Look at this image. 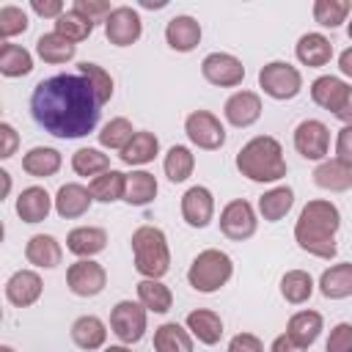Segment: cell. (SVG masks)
Wrapping results in <instances>:
<instances>
[{
    "label": "cell",
    "instance_id": "2e32d148",
    "mask_svg": "<svg viewBox=\"0 0 352 352\" xmlns=\"http://www.w3.org/2000/svg\"><path fill=\"white\" fill-rule=\"evenodd\" d=\"M41 292H44V283L33 270H16L6 280V300L16 308H30L33 302H38Z\"/></svg>",
    "mask_w": 352,
    "mask_h": 352
},
{
    "label": "cell",
    "instance_id": "4316f807",
    "mask_svg": "<svg viewBox=\"0 0 352 352\" xmlns=\"http://www.w3.org/2000/svg\"><path fill=\"white\" fill-rule=\"evenodd\" d=\"M314 182L322 190L346 192V190H352V168L344 165V162H338V160H322L314 168Z\"/></svg>",
    "mask_w": 352,
    "mask_h": 352
},
{
    "label": "cell",
    "instance_id": "52a82bcc",
    "mask_svg": "<svg viewBox=\"0 0 352 352\" xmlns=\"http://www.w3.org/2000/svg\"><path fill=\"white\" fill-rule=\"evenodd\" d=\"M146 308L135 300H121L110 311V330L121 344H138L146 336Z\"/></svg>",
    "mask_w": 352,
    "mask_h": 352
},
{
    "label": "cell",
    "instance_id": "7c38bea8",
    "mask_svg": "<svg viewBox=\"0 0 352 352\" xmlns=\"http://www.w3.org/2000/svg\"><path fill=\"white\" fill-rule=\"evenodd\" d=\"M143 33V19L132 6H116L104 19V36L116 47H132Z\"/></svg>",
    "mask_w": 352,
    "mask_h": 352
},
{
    "label": "cell",
    "instance_id": "f546056e",
    "mask_svg": "<svg viewBox=\"0 0 352 352\" xmlns=\"http://www.w3.org/2000/svg\"><path fill=\"white\" fill-rule=\"evenodd\" d=\"M294 206V190L289 184H278L272 190H267L261 198H258V212L267 223H278L289 214V209Z\"/></svg>",
    "mask_w": 352,
    "mask_h": 352
},
{
    "label": "cell",
    "instance_id": "ab89813d",
    "mask_svg": "<svg viewBox=\"0 0 352 352\" xmlns=\"http://www.w3.org/2000/svg\"><path fill=\"white\" fill-rule=\"evenodd\" d=\"M72 170H74L77 176H91V179H96V176H102L104 170H110V157L102 154L99 148H91V146L77 148V151L72 154Z\"/></svg>",
    "mask_w": 352,
    "mask_h": 352
},
{
    "label": "cell",
    "instance_id": "ffe728a7",
    "mask_svg": "<svg viewBox=\"0 0 352 352\" xmlns=\"http://www.w3.org/2000/svg\"><path fill=\"white\" fill-rule=\"evenodd\" d=\"M107 248V231L99 226H80L72 228L66 236V250L74 253L77 258H94Z\"/></svg>",
    "mask_w": 352,
    "mask_h": 352
},
{
    "label": "cell",
    "instance_id": "8fae6325",
    "mask_svg": "<svg viewBox=\"0 0 352 352\" xmlns=\"http://www.w3.org/2000/svg\"><path fill=\"white\" fill-rule=\"evenodd\" d=\"M201 74L206 82H212L217 88H234L245 80V66L231 52H209L201 60Z\"/></svg>",
    "mask_w": 352,
    "mask_h": 352
},
{
    "label": "cell",
    "instance_id": "6f0895ef",
    "mask_svg": "<svg viewBox=\"0 0 352 352\" xmlns=\"http://www.w3.org/2000/svg\"><path fill=\"white\" fill-rule=\"evenodd\" d=\"M140 6H143V8H165V0H160V3H151V0H143Z\"/></svg>",
    "mask_w": 352,
    "mask_h": 352
},
{
    "label": "cell",
    "instance_id": "9a60e30c",
    "mask_svg": "<svg viewBox=\"0 0 352 352\" xmlns=\"http://www.w3.org/2000/svg\"><path fill=\"white\" fill-rule=\"evenodd\" d=\"M223 116L231 126H253L261 118V96L256 91H236L226 99L223 104Z\"/></svg>",
    "mask_w": 352,
    "mask_h": 352
},
{
    "label": "cell",
    "instance_id": "b9f144b4",
    "mask_svg": "<svg viewBox=\"0 0 352 352\" xmlns=\"http://www.w3.org/2000/svg\"><path fill=\"white\" fill-rule=\"evenodd\" d=\"M135 138V129H132V121L118 116V118H110L102 129H99V143L104 148H113V151H124L126 143Z\"/></svg>",
    "mask_w": 352,
    "mask_h": 352
},
{
    "label": "cell",
    "instance_id": "94428289",
    "mask_svg": "<svg viewBox=\"0 0 352 352\" xmlns=\"http://www.w3.org/2000/svg\"><path fill=\"white\" fill-rule=\"evenodd\" d=\"M346 36H349V38H352V19H349V22H346Z\"/></svg>",
    "mask_w": 352,
    "mask_h": 352
},
{
    "label": "cell",
    "instance_id": "7bdbcfd3",
    "mask_svg": "<svg viewBox=\"0 0 352 352\" xmlns=\"http://www.w3.org/2000/svg\"><path fill=\"white\" fill-rule=\"evenodd\" d=\"M77 69H80V74L91 82V88H94V94H96L99 104H107V102H110V96H113V77H110V72H107V69H102L99 63H91V60L77 63Z\"/></svg>",
    "mask_w": 352,
    "mask_h": 352
},
{
    "label": "cell",
    "instance_id": "3957f363",
    "mask_svg": "<svg viewBox=\"0 0 352 352\" xmlns=\"http://www.w3.org/2000/svg\"><path fill=\"white\" fill-rule=\"evenodd\" d=\"M236 170L258 184L280 182L286 176V160L283 148L275 138L270 135H256L250 138L239 151H236Z\"/></svg>",
    "mask_w": 352,
    "mask_h": 352
},
{
    "label": "cell",
    "instance_id": "ee69618b",
    "mask_svg": "<svg viewBox=\"0 0 352 352\" xmlns=\"http://www.w3.org/2000/svg\"><path fill=\"white\" fill-rule=\"evenodd\" d=\"M352 6L346 0H316L314 3V19L322 25V28H338L341 22H346Z\"/></svg>",
    "mask_w": 352,
    "mask_h": 352
},
{
    "label": "cell",
    "instance_id": "e575fe53",
    "mask_svg": "<svg viewBox=\"0 0 352 352\" xmlns=\"http://www.w3.org/2000/svg\"><path fill=\"white\" fill-rule=\"evenodd\" d=\"M138 302L146 311H151V314H168L170 305H173V294H170V289L162 280L143 278L138 283Z\"/></svg>",
    "mask_w": 352,
    "mask_h": 352
},
{
    "label": "cell",
    "instance_id": "4dcf8cb0",
    "mask_svg": "<svg viewBox=\"0 0 352 352\" xmlns=\"http://www.w3.org/2000/svg\"><path fill=\"white\" fill-rule=\"evenodd\" d=\"M160 154V138L154 132H135V138L126 143V148L118 154L124 165H148Z\"/></svg>",
    "mask_w": 352,
    "mask_h": 352
},
{
    "label": "cell",
    "instance_id": "681fc988",
    "mask_svg": "<svg viewBox=\"0 0 352 352\" xmlns=\"http://www.w3.org/2000/svg\"><path fill=\"white\" fill-rule=\"evenodd\" d=\"M336 160L352 168V126H341L336 138Z\"/></svg>",
    "mask_w": 352,
    "mask_h": 352
},
{
    "label": "cell",
    "instance_id": "603a6c76",
    "mask_svg": "<svg viewBox=\"0 0 352 352\" xmlns=\"http://www.w3.org/2000/svg\"><path fill=\"white\" fill-rule=\"evenodd\" d=\"M294 55H297V60H300L302 66L322 69V66H327L330 58H333V44H330V38L322 36V33H305V36H300V41H297V47H294Z\"/></svg>",
    "mask_w": 352,
    "mask_h": 352
},
{
    "label": "cell",
    "instance_id": "74e56055",
    "mask_svg": "<svg viewBox=\"0 0 352 352\" xmlns=\"http://www.w3.org/2000/svg\"><path fill=\"white\" fill-rule=\"evenodd\" d=\"M280 294L292 305L308 302L311 294H314V278H311V272H305V270H289V272H283V278H280Z\"/></svg>",
    "mask_w": 352,
    "mask_h": 352
},
{
    "label": "cell",
    "instance_id": "8d00e7d4",
    "mask_svg": "<svg viewBox=\"0 0 352 352\" xmlns=\"http://www.w3.org/2000/svg\"><path fill=\"white\" fill-rule=\"evenodd\" d=\"M33 72V55L11 41H3L0 47V74L3 77H25Z\"/></svg>",
    "mask_w": 352,
    "mask_h": 352
},
{
    "label": "cell",
    "instance_id": "5b68a950",
    "mask_svg": "<svg viewBox=\"0 0 352 352\" xmlns=\"http://www.w3.org/2000/svg\"><path fill=\"white\" fill-rule=\"evenodd\" d=\"M234 275V261L226 250H217V248H206L201 250L190 270H187V283L201 292V294H212L217 289H223Z\"/></svg>",
    "mask_w": 352,
    "mask_h": 352
},
{
    "label": "cell",
    "instance_id": "83f0119b",
    "mask_svg": "<svg viewBox=\"0 0 352 352\" xmlns=\"http://www.w3.org/2000/svg\"><path fill=\"white\" fill-rule=\"evenodd\" d=\"M346 91H349V85H346L341 77H333V74H322V77H316V80L311 82V99H314L319 107L330 110V113H338V107H341Z\"/></svg>",
    "mask_w": 352,
    "mask_h": 352
},
{
    "label": "cell",
    "instance_id": "680465c9",
    "mask_svg": "<svg viewBox=\"0 0 352 352\" xmlns=\"http://www.w3.org/2000/svg\"><path fill=\"white\" fill-rule=\"evenodd\" d=\"M104 352H132V349H129L126 344H116V346H107Z\"/></svg>",
    "mask_w": 352,
    "mask_h": 352
},
{
    "label": "cell",
    "instance_id": "484cf974",
    "mask_svg": "<svg viewBox=\"0 0 352 352\" xmlns=\"http://www.w3.org/2000/svg\"><path fill=\"white\" fill-rule=\"evenodd\" d=\"M187 330L201 344L214 346L223 338V319H220V314H214L209 308H198V311H190L187 314Z\"/></svg>",
    "mask_w": 352,
    "mask_h": 352
},
{
    "label": "cell",
    "instance_id": "f6af8a7d",
    "mask_svg": "<svg viewBox=\"0 0 352 352\" xmlns=\"http://www.w3.org/2000/svg\"><path fill=\"white\" fill-rule=\"evenodd\" d=\"M28 25H30V22H28L25 8H19V6H3V8H0V36H3V41H8V38H14V36L25 33Z\"/></svg>",
    "mask_w": 352,
    "mask_h": 352
},
{
    "label": "cell",
    "instance_id": "7402d4cb",
    "mask_svg": "<svg viewBox=\"0 0 352 352\" xmlns=\"http://www.w3.org/2000/svg\"><path fill=\"white\" fill-rule=\"evenodd\" d=\"M72 341L74 346L85 349V352H94V349H102L104 341H107V324L94 316V314H85V316H77L72 322Z\"/></svg>",
    "mask_w": 352,
    "mask_h": 352
},
{
    "label": "cell",
    "instance_id": "836d02e7",
    "mask_svg": "<svg viewBox=\"0 0 352 352\" xmlns=\"http://www.w3.org/2000/svg\"><path fill=\"white\" fill-rule=\"evenodd\" d=\"M157 179L148 170H132L126 173V190H124V201L129 206H146L157 198Z\"/></svg>",
    "mask_w": 352,
    "mask_h": 352
},
{
    "label": "cell",
    "instance_id": "ba28073f",
    "mask_svg": "<svg viewBox=\"0 0 352 352\" xmlns=\"http://www.w3.org/2000/svg\"><path fill=\"white\" fill-rule=\"evenodd\" d=\"M184 132H187L190 143L204 148V151H214L226 143V126L209 110H192L184 118Z\"/></svg>",
    "mask_w": 352,
    "mask_h": 352
},
{
    "label": "cell",
    "instance_id": "c3c4849f",
    "mask_svg": "<svg viewBox=\"0 0 352 352\" xmlns=\"http://www.w3.org/2000/svg\"><path fill=\"white\" fill-rule=\"evenodd\" d=\"M228 352H264V344L253 333H236L228 341Z\"/></svg>",
    "mask_w": 352,
    "mask_h": 352
},
{
    "label": "cell",
    "instance_id": "1f68e13d",
    "mask_svg": "<svg viewBox=\"0 0 352 352\" xmlns=\"http://www.w3.org/2000/svg\"><path fill=\"white\" fill-rule=\"evenodd\" d=\"M36 52H38V58L44 60V63H52V66H58V63H69L74 55H77V44H72L69 38H63L60 33H44V36H38V41H36Z\"/></svg>",
    "mask_w": 352,
    "mask_h": 352
},
{
    "label": "cell",
    "instance_id": "9c48e42d",
    "mask_svg": "<svg viewBox=\"0 0 352 352\" xmlns=\"http://www.w3.org/2000/svg\"><path fill=\"white\" fill-rule=\"evenodd\" d=\"M256 226H258L256 209H253V204L245 201V198L228 201V204L223 206V212H220V231H223L228 239H234V242L250 239V236L256 234Z\"/></svg>",
    "mask_w": 352,
    "mask_h": 352
},
{
    "label": "cell",
    "instance_id": "8992f818",
    "mask_svg": "<svg viewBox=\"0 0 352 352\" xmlns=\"http://www.w3.org/2000/svg\"><path fill=\"white\" fill-rule=\"evenodd\" d=\"M258 88L278 99V102H286V99H294L302 88V74L297 66L286 63V60H270L258 69Z\"/></svg>",
    "mask_w": 352,
    "mask_h": 352
},
{
    "label": "cell",
    "instance_id": "816d5d0a",
    "mask_svg": "<svg viewBox=\"0 0 352 352\" xmlns=\"http://www.w3.org/2000/svg\"><path fill=\"white\" fill-rule=\"evenodd\" d=\"M30 8L44 19H58L66 11L60 0H30Z\"/></svg>",
    "mask_w": 352,
    "mask_h": 352
},
{
    "label": "cell",
    "instance_id": "f5cc1de1",
    "mask_svg": "<svg viewBox=\"0 0 352 352\" xmlns=\"http://www.w3.org/2000/svg\"><path fill=\"white\" fill-rule=\"evenodd\" d=\"M270 352H305V349H302L300 344H294V341H292V338L283 333V336H278V338L272 341Z\"/></svg>",
    "mask_w": 352,
    "mask_h": 352
},
{
    "label": "cell",
    "instance_id": "cb8c5ba5",
    "mask_svg": "<svg viewBox=\"0 0 352 352\" xmlns=\"http://www.w3.org/2000/svg\"><path fill=\"white\" fill-rule=\"evenodd\" d=\"M63 165V157L58 148L52 146H33L25 157H22V170L28 176H36V179H50L60 170Z\"/></svg>",
    "mask_w": 352,
    "mask_h": 352
},
{
    "label": "cell",
    "instance_id": "db71d44e",
    "mask_svg": "<svg viewBox=\"0 0 352 352\" xmlns=\"http://www.w3.org/2000/svg\"><path fill=\"white\" fill-rule=\"evenodd\" d=\"M336 116L344 121V126H352V85H349V91H346V96H344V102H341Z\"/></svg>",
    "mask_w": 352,
    "mask_h": 352
},
{
    "label": "cell",
    "instance_id": "5bb4252c",
    "mask_svg": "<svg viewBox=\"0 0 352 352\" xmlns=\"http://www.w3.org/2000/svg\"><path fill=\"white\" fill-rule=\"evenodd\" d=\"M182 217L190 228H206L214 217V195L204 184H192L182 195Z\"/></svg>",
    "mask_w": 352,
    "mask_h": 352
},
{
    "label": "cell",
    "instance_id": "6da1fadb",
    "mask_svg": "<svg viewBox=\"0 0 352 352\" xmlns=\"http://www.w3.org/2000/svg\"><path fill=\"white\" fill-rule=\"evenodd\" d=\"M30 113L52 138L74 140L96 129L102 104L82 74H52L33 88Z\"/></svg>",
    "mask_w": 352,
    "mask_h": 352
},
{
    "label": "cell",
    "instance_id": "f1b7e54d",
    "mask_svg": "<svg viewBox=\"0 0 352 352\" xmlns=\"http://www.w3.org/2000/svg\"><path fill=\"white\" fill-rule=\"evenodd\" d=\"M322 324H324V319H322L319 311H297V314L289 319V324H286V336H289L294 344H300L302 349H308V346L319 338Z\"/></svg>",
    "mask_w": 352,
    "mask_h": 352
},
{
    "label": "cell",
    "instance_id": "d4e9b609",
    "mask_svg": "<svg viewBox=\"0 0 352 352\" xmlns=\"http://www.w3.org/2000/svg\"><path fill=\"white\" fill-rule=\"evenodd\" d=\"M319 292L327 300H346L352 297V261H341L327 267L319 275Z\"/></svg>",
    "mask_w": 352,
    "mask_h": 352
},
{
    "label": "cell",
    "instance_id": "277c9868",
    "mask_svg": "<svg viewBox=\"0 0 352 352\" xmlns=\"http://www.w3.org/2000/svg\"><path fill=\"white\" fill-rule=\"evenodd\" d=\"M132 258H135V270L143 278H154L160 280L168 270H170V248H168V236L162 228L157 226H140L132 231Z\"/></svg>",
    "mask_w": 352,
    "mask_h": 352
},
{
    "label": "cell",
    "instance_id": "f35d334b",
    "mask_svg": "<svg viewBox=\"0 0 352 352\" xmlns=\"http://www.w3.org/2000/svg\"><path fill=\"white\" fill-rule=\"evenodd\" d=\"M162 168H165V176L173 184H182L195 170V154L187 146H170L168 154H165V160H162Z\"/></svg>",
    "mask_w": 352,
    "mask_h": 352
},
{
    "label": "cell",
    "instance_id": "7dc6e473",
    "mask_svg": "<svg viewBox=\"0 0 352 352\" xmlns=\"http://www.w3.org/2000/svg\"><path fill=\"white\" fill-rule=\"evenodd\" d=\"M324 352H352V324L349 322H338L330 330Z\"/></svg>",
    "mask_w": 352,
    "mask_h": 352
},
{
    "label": "cell",
    "instance_id": "d6a6232c",
    "mask_svg": "<svg viewBox=\"0 0 352 352\" xmlns=\"http://www.w3.org/2000/svg\"><path fill=\"white\" fill-rule=\"evenodd\" d=\"M154 352H192V333L179 322H165L154 330Z\"/></svg>",
    "mask_w": 352,
    "mask_h": 352
},
{
    "label": "cell",
    "instance_id": "7a4b0ae2",
    "mask_svg": "<svg viewBox=\"0 0 352 352\" xmlns=\"http://www.w3.org/2000/svg\"><path fill=\"white\" fill-rule=\"evenodd\" d=\"M341 228V212L327 198H314L302 206L297 223H294V239L300 250L316 256V258H333L338 253L336 234Z\"/></svg>",
    "mask_w": 352,
    "mask_h": 352
},
{
    "label": "cell",
    "instance_id": "91938a15",
    "mask_svg": "<svg viewBox=\"0 0 352 352\" xmlns=\"http://www.w3.org/2000/svg\"><path fill=\"white\" fill-rule=\"evenodd\" d=\"M0 352H14V346H8V344H0Z\"/></svg>",
    "mask_w": 352,
    "mask_h": 352
},
{
    "label": "cell",
    "instance_id": "4fadbf2b",
    "mask_svg": "<svg viewBox=\"0 0 352 352\" xmlns=\"http://www.w3.org/2000/svg\"><path fill=\"white\" fill-rule=\"evenodd\" d=\"M294 148H297L300 157L322 162L327 157V148H330V129H327V124H322L316 118L300 121L297 129H294Z\"/></svg>",
    "mask_w": 352,
    "mask_h": 352
},
{
    "label": "cell",
    "instance_id": "e0dca14e",
    "mask_svg": "<svg viewBox=\"0 0 352 352\" xmlns=\"http://www.w3.org/2000/svg\"><path fill=\"white\" fill-rule=\"evenodd\" d=\"M94 204V195L88 187L77 184V182H66L58 187L55 192V212L63 217V220H77L82 217Z\"/></svg>",
    "mask_w": 352,
    "mask_h": 352
},
{
    "label": "cell",
    "instance_id": "60d3db41",
    "mask_svg": "<svg viewBox=\"0 0 352 352\" xmlns=\"http://www.w3.org/2000/svg\"><path fill=\"white\" fill-rule=\"evenodd\" d=\"M55 33H60L63 38H69L72 44H77V41H85L94 33V22L85 19L82 14H77L74 8H69V11H63L55 19Z\"/></svg>",
    "mask_w": 352,
    "mask_h": 352
},
{
    "label": "cell",
    "instance_id": "30bf717a",
    "mask_svg": "<svg viewBox=\"0 0 352 352\" xmlns=\"http://www.w3.org/2000/svg\"><path fill=\"white\" fill-rule=\"evenodd\" d=\"M66 286L77 297H96L107 286V272L94 258H80L66 270Z\"/></svg>",
    "mask_w": 352,
    "mask_h": 352
},
{
    "label": "cell",
    "instance_id": "bcb514c9",
    "mask_svg": "<svg viewBox=\"0 0 352 352\" xmlns=\"http://www.w3.org/2000/svg\"><path fill=\"white\" fill-rule=\"evenodd\" d=\"M72 8H74L77 14H82L85 19H91L94 25L102 22V19H107V16L113 14V6H110L107 0H74Z\"/></svg>",
    "mask_w": 352,
    "mask_h": 352
},
{
    "label": "cell",
    "instance_id": "ac0fdd59",
    "mask_svg": "<svg viewBox=\"0 0 352 352\" xmlns=\"http://www.w3.org/2000/svg\"><path fill=\"white\" fill-rule=\"evenodd\" d=\"M165 41L176 52H192L201 44V25L190 14H179L165 25Z\"/></svg>",
    "mask_w": 352,
    "mask_h": 352
},
{
    "label": "cell",
    "instance_id": "d590c367",
    "mask_svg": "<svg viewBox=\"0 0 352 352\" xmlns=\"http://www.w3.org/2000/svg\"><path fill=\"white\" fill-rule=\"evenodd\" d=\"M88 190H91L94 201H99V204L124 201V190H126V173H121V170H113V168H110V170H104L102 176L91 179Z\"/></svg>",
    "mask_w": 352,
    "mask_h": 352
},
{
    "label": "cell",
    "instance_id": "9f6ffc18",
    "mask_svg": "<svg viewBox=\"0 0 352 352\" xmlns=\"http://www.w3.org/2000/svg\"><path fill=\"white\" fill-rule=\"evenodd\" d=\"M0 179H3V195H8V190H11V173L8 170H0Z\"/></svg>",
    "mask_w": 352,
    "mask_h": 352
},
{
    "label": "cell",
    "instance_id": "f907efd6",
    "mask_svg": "<svg viewBox=\"0 0 352 352\" xmlns=\"http://www.w3.org/2000/svg\"><path fill=\"white\" fill-rule=\"evenodd\" d=\"M0 138H3L0 157H3V160L14 157V151H16V146H19V135H16V129H14L8 121H3V124H0Z\"/></svg>",
    "mask_w": 352,
    "mask_h": 352
},
{
    "label": "cell",
    "instance_id": "44dd1931",
    "mask_svg": "<svg viewBox=\"0 0 352 352\" xmlns=\"http://www.w3.org/2000/svg\"><path fill=\"white\" fill-rule=\"evenodd\" d=\"M25 258H28V264H33L38 270H52L60 264L63 248L52 234H33L25 245Z\"/></svg>",
    "mask_w": 352,
    "mask_h": 352
},
{
    "label": "cell",
    "instance_id": "11a10c76",
    "mask_svg": "<svg viewBox=\"0 0 352 352\" xmlns=\"http://www.w3.org/2000/svg\"><path fill=\"white\" fill-rule=\"evenodd\" d=\"M338 69H341V74L352 77V47H346V50L338 55Z\"/></svg>",
    "mask_w": 352,
    "mask_h": 352
},
{
    "label": "cell",
    "instance_id": "d6986e66",
    "mask_svg": "<svg viewBox=\"0 0 352 352\" xmlns=\"http://www.w3.org/2000/svg\"><path fill=\"white\" fill-rule=\"evenodd\" d=\"M52 204H55V198L44 187L33 184V187H25L19 192V198H16V214H19L22 223H41L52 212Z\"/></svg>",
    "mask_w": 352,
    "mask_h": 352
}]
</instances>
